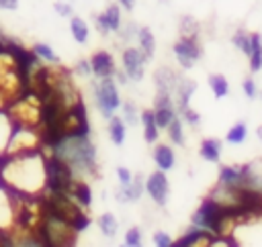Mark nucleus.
Here are the masks:
<instances>
[{
    "mask_svg": "<svg viewBox=\"0 0 262 247\" xmlns=\"http://www.w3.org/2000/svg\"><path fill=\"white\" fill-rule=\"evenodd\" d=\"M31 51L43 61V63H49V65H59V55L53 51V47L49 45V43H43V41H39V43H33V47H31Z\"/></svg>",
    "mask_w": 262,
    "mask_h": 247,
    "instance_id": "obj_28",
    "label": "nucleus"
},
{
    "mask_svg": "<svg viewBox=\"0 0 262 247\" xmlns=\"http://www.w3.org/2000/svg\"><path fill=\"white\" fill-rule=\"evenodd\" d=\"M196 92V82L190 80V78H182L180 84H178V90L174 94V100H176V108L178 110H184L190 106V100Z\"/></svg>",
    "mask_w": 262,
    "mask_h": 247,
    "instance_id": "obj_18",
    "label": "nucleus"
},
{
    "mask_svg": "<svg viewBox=\"0 0 262 247\" xmlns=\"http://www.w3.org/2000/svg\"><path fill=\"white\" fill-rule=\"evenodd\" d=\"M125 245L127 247H143V233L139 227H129L125 233Z\"/></svg>",
    "mask_w": 262,
    "mask_h": 247,
    "instance_id": "obj_37",
    "label": "nucleus"
},
{
    "mask_svg": "<svg viewBox=\"0 0 262 247\" xmlns=\"http://www.w3.org/2000/svg\"><path fill=\"white\" fill-rule=\"evenodd\" d=\"M119 247H127V245H125V243H123V245H119Z\"/></svg>",
    "mask_w": 262,
    "mask_h": 247,
    "instance_id": "obj_49",
    "label": "nucleus"
},
{
    "mask_svg": "<svg viewBox=\"0 0 262 247\" xmlns=\"http://www.w3.org/2000/svg\"><path fill=\"white\" fill-rule=\"evenodd\" d=\"M96 225H98V231L108 239H113L117 235V231H119V220H117V216L113 212H102L96 218Z\"/></svg>",
    "mask_w": 262,
    "mask_h": 247,
    "instance_id": "obj_29",
    "label": "nucleus"
},
{
    "mask_svg": "<svg viewBox=\"0 0 262 247\" xmlns=\"http://www.w3.org/2000/svg\"><path fill=\"white\" fill-rule=\"evenodd\" d=\"M123 8L117 4V2H113V4H108L102 12H100V16L104 18V22H106V27H108V31L111 33H119L121 31V18H123V12H121Z\"/></svg>",
    "mask_w": 262,
    "mask_h": 247,
    "instance_id": "obj_24",
    "label": "nucleus"
},
{
    "mask_svg": "<svg viewBox=\"0 0 262 247\" xmlns=\"http://www.w3.org/2000/svg\"><path fill=\"white\" fill-rule=\"evenodd\" d=\"M182 78H184V76H182L180 71H176L174 67H170V65H160V67L154 71V86H156V92H164V94L174 96Z\"/></svg>",
    "mask_w": 262,
    "mask_h": 247,
    "instance_id": "obj_13",
    "label": "nucleus"
},
{
    "mask_svg": "<svg viewBox=\"0 0 262 247\" xmlns=\"http://www.w3.org/2000/svg\"><path fill=\"white\" fill-rule=\"evenodd\" d=\"M121 63H123V71L127 73V78L131 82H141L145 78V67L149 63V59L139 51V47H125L121 51Z\"/></svg>",
    "mask_w": 262,
    "mask_h": 247,
    "instance_id": "obj_8",
    "label": "nucleus"
},
{
    "mask_svg": "<svg viewBox=\"0 0 262 247\" xmlns=\"http://www.w3.org/2000/svg\"><path fill=\"white\" fill-rule=\"evenodd\" d=\"M106 133H108V139L113 141L115 147H121L127 139V122L121 118V116H113L108 118V125H106Z\"/></svg>",
    "mask_w": 262,
    "mask_h": 247,
    "instance_id": "obj_21",
    "label": "nucleus"
},
{
    "mask_svg": "<svg viewBox=\"0 0 262 247\" xmlns=\"http://www.w3.org/2000/svg\"><path fill=\"white\" fill-rule=\"evenodd\" d=\"M16 227V194L0 184V231L12 233Z\"/></svg>",
    "mask_w": 262,
    "mask_h": 247,
    "instance_id": "obj_11",
    "label": "nucleus"
},
{
    "mask_svg": "<svg viewBox=\"0 0 262 247\" xmlns=\"http://www.w3.org/2000/svg\"><path fill=\"white\" fill-rule=\"evenodd\" d=\"M229 241L235 247H262V212L244 216L235 225Z\"/></svg>",
    "mask_w": 262,
    "mask_h": 247,
    "instance_id": "obj_7",
    "label": "nucleus"
},
{
    "mask_svg": "<svg viewBox=\"0 0 262 247\" xmlns=\"http://www.w3.org/2000/svg\"><path fill=\"white\" fill-rule=\"evenodd\" d=\"M260 98H262V90H260Z\"/></svg>",
    "mask_w": 262,
    "mask_h": 247,
    "instance_id": "obj_50",
    "label": "nucleus"
},
{
    "mask_svg": "<svg viewBox=\"0 0 262 247\" xmlns=\"http://www.w3.org/2000/svg\"><path fill=\"white\" fill-rule=\"evenodd\" d=\"M151 159L160 171H170L176 165V153L174 147L168 143H156L151 149Z\"/></svg>",
    "mask_w": 262,
    "mask_h": 247,
    "instance_id": "obj_16",
    "label": "nucleus"
},
{
    "mask_svg": "<svg viewBox=\"0 0 262 247\" xmlns=\"http://www.w3.org/2000/svg\"><path fill=\"white\" fill-rule=\"evenodd\" d=\"M12 131H14V122H12L10 114L6 110H0V155H4V151L10 143Z\"/></svg>",
    "mask_w": 262,
    "mask_h": 247,
    "instance_id": "obj_26",
    "label": "nucleus"
},
{
    "mask_svg": "<svg viewBox=\"0 0 262 247\" xmlns=\"http://www.w3.org/2000/svg\"><path fill=\"white\" fill-rule=\"evenodd\" d=\"M143 194H145V178L141 174H135L129 186H119L115 190V200L121 204H129V202H137Z\"/></svg>",
    "mask_w": 262,
    "mask_h": 247,
    "instance_id": "obj_15",
    "label": "nucleus"
},
{
    "mask_svg": "<svg viewBox=\"0 0 262 247\" xmlns=\"http://www.w3.org/2000/svg\"><path fill=\"white\" fill-rule=\"evenodd\" d=\"M45 153L66 161L72 167V171L82 180L98 171V153L90 135L63 137L57 143H53L49 149H45Z\"/></svg>",
    "mask_w": 262,
    "mask_h": 247,
    "instance_id": "obj_2",
    "label": "nucleus"
},
{
    "mask_svg": "<svg viewBox=\"0 0 262 247\" xmlns=\"http://www.w3.org/2000/svg\"><path fill=\"white\" fill-rule=\"evenodd\" d=\"M166 133H168V139H170V143H172V145H176V147H184V145H186L184 122H182V118H180V116H176V118L170 122V127L166 129Z\"/></svg>",
    "mask_w": 262,
    "mask_h": 247,
    "instance_id": "obj_31",
    "label": "nucleus"
},
{
    "mask_svg": "<svg viewBox=\"0 0 262 247\" xmlns=\"http://www.w3.org/2000/svg\"><path fill=\"white\" fill-rule=\"evenodd\" d=\"M246 139H248V125L244 120L233 122L225 133V143L229 145H242Z\"/></svg>",
    "mask_w": 262,
    "mask_h": 247,
    "instance_id": "obj_32",
    "label": "nucleus"
},
{
    "mask_svg": "<svg viewBox=\"0 0 262 247\" xmlns=\"http://www.w3.org/2000/svg\"><path fill=\"white\" fill-rule=\"evenodd\" d=\"M151 241H154V247H172V243H174L166 231H156Z\"/></svg>",
    "mask_w": 262,
    "mask_h": 247,
    "instance_id": "obj_42",
    "label": "nucleus"
},
{
    "mask_svg": "<svg viewBox=\"0 0 262 247\" xmlns=\"http://www.w3.org/2000/svg\"><path fill=\"white\" fill-rule=\"evenodd\" d=\"M70 196H72L84 210H88V208L92 206V188H90V184H88L86 180H82V178L76 180V184H74Z\"/></svg>",
    "mask_w": 262,
    "mask_h": 247,
    "instance_id": "obj_22",
    "label": "nucleus"
},
{
    "mask_svg": "<svg viewBox=\"0 0 262 247\" xmlns=\"http://www.w3.org/2000/svg\"><path fill=\"white\" fill-rule=\"evenodd\" d=\"M0 184L20 196H41L47 186L45 151L27 155H0Z\"/></svg>",
    "mask_w": 262,
    "mask_h": 247,
    "instance_id": "obj_1",
    "label": "nucleus"
},
{
    "mask_svg": "<svg viewBox=\"0 0 262 247\" xmlns=\"http://www.w3.org/2000/svg\"><path fill=\"white\" fill-rule=\"evenodd\" d=\"M242 92H244V96H246L248 100L260 98V88H258V84H256L254 78H244V82H242Z\"/></svg>",
    "mask_w": 262,
    "mask_h": 247,
    "instance_id": "obj_39",
    "label": "nucleus"
},
{
    "mask_svg": "<svg viewBox=\"0 0 262 247\" xmlns=\"http://www.w3.org/2000/svg\"><path fill=\"white\" fill-rule=\"evenodd\" d=\"M117 4H119L123 10H133V8H135V0H117Z\"/></svg>",
    "mask_w": 262,
    "mask_h": 247,
    "instance_id": "obj_47",
    "label": "nucleus"
},
{
    "mask_svg": "<svg viewBox=\"0 0 262 247\" xmlns=\"http://www.w3.org/2000/svg\"><path fill=\"white\" fill-rule=\"evenodd\" d=\"M145 194L149 196V200L158 206H166L168 204V196H170V182L166 171H151L149 176H145Z\"/></svg>",
    "mask_w": 262,
    "mask_h": 247,
    "instance_id": "obj_10",
    "label": "nucleus"
},
{
    "mask_svg": "<svg viewBox=\"0 0 262 247\" xmlns=\"http://www.w3.org/2000/svg\"><path fill=\"white\" fill-rule=\"evenodd\" d=\"M211 247H235V245H233L229 239H217V241H215Z\"/></svg>",
    "mask_w": 262,
    "mask_h": 247,
    "instance_id": "obj_48",
    "label": "nucleus"
},
{
    "mask_svg": "<svg viewBox=\"0 0 262 247\" xmlns=\"http://www.w3.org/2000/svg\"><path fill=\"white\" fill-rule=\"evenodd\" d=\"M53 10H55L59 16H63V18H72V16H74V6H72L70 2H55V4H53Z\"/></svg>",
    "mask_w": 262,
    "mask_h": 247,
    "instance_id": "obj_43",
    "label": "nucleus"
},
{
    "mask_svg": "<svg viewBox=\"0 0 262 247\" xmlns=\"http://www.w3.org/2000/svg\"><path fill=\"white\" fill-rule=\"evenodd\" d=\"M45 167H47V186H45V190H49V192L70 194L74 184H76V180H80L72 171V167L66 161L57 159L55 155H47L45 153Z\"/></svg>",
    "mask_w": 262,
    "mask_h": 247,
    "instance_id": "obj_6",
    "label": "nucleus"
},
{
    "mask_svg": "<svg viewBox=\"0 0 262 247\" xmlns=\"http://www.w3.org/2000/svg\"><path fill=\"white\" fill-rule=\"evenodd\" d=\"M94 27H96V31L102 35V37H106V35H111V31H108V27H106V22H104V18L100 16V12L94 16Z\"/></svg>",
    "mask_w": 262,
    "mask_h": 247,
    "instance_id": "obj_44",
    "label": "nucleus"
},
{
    "mask_svg": "<svg viewBox=\"0 0 262 247\" xmlns=\"http://www.w3.org/2000/svg\"><path fill=\"white\" fill-rule=\"evenodd\" d=\"M178 116L182 118L184 125H188V127H192V129H199V125H201V114H199L192 106H188V108H184V110H178Z\"/></svg>",
    "mask_w": 262,
    "mask_h": 247,
    "instance_id": "obj_36",
    "label": "nucleus"
},
{
    "mask_svg": "<svg viewBox=\"0 0 262 247\" xmlns=\"http://www.w3.org/2000/svg\"><path fill=\"white\" fill-rule=\"evenodd\" d=\"M0 8L2 10H16L18 8V0H0Z\"/></svg>",
    "mask_w": 262,
    "mask_h": 247,
    "instance_id": "obj_45",
    "label": "nucleus"
},
{
    "mask_svg": "<svg viewBox=\"0 0 262 247\" xmlns=\"http://www.w3.org/2000/svg\"><path fill=\"white\" fill-rule=\"evenodd\" d=\"M41 208H43V212L53 214V216L70 223L78 233H82L90 225V216L86 214V210L70 194L45 190L41 194Z\"/></svg>",
    "mask_w": 262,
    "mask_h": 247,
    "instance_id": "obj_3",
    "label": "nucleus"
},
{
    "mask_svg": "<svg viewBox=\"0 0 262 247\" xmlns=\"http://www.w3.org/2000/svg\"><path fill=\"white\" fill-rule=\"evenodd\" d=\"M231 45L248 57L250 51H252V33L246 31V29H235L233 35H231Z\"/></svg>",
    "mask_w": 262,
    "mask_h": 247,
    "instance_id": "obj_30",
    "label": "nucleus"
},
{
    "mask_svg": "<svg viewBox=\"0 0 262 247\" xmlns=\"http://www.w3.org/2000/svg\"><path fill=\"white\" fill-rule=\"evenodd\" d=\"M172 51H174V57L178 61V65L182 69H190L196 65V61L203 57V47L199 43V39H186V37H180L174 45H172Z\"/></svg>",
    "mask_w": 262,
    "mask_h": 247,
    "instance_id": "obj_9",
    "label": "nucleus"
},
{
    "mask_svg": "<svg viewBox=\"0 0 262 247\" xmlns=\"http://www.w3.org/2000/svg\"><path fill=\"white\" fill-rule=\"evenodd\" d=\"M90 65H92V73H94V80H102V78H115L119 67H117V61L113 57L111 51L106 49H98L90 55Z\"/></svg>",
    "mask_w": 262,
    "mask_h": 247,
    "instance_id": "obj_12",
    "label": "nucleus"
},
{
    "mask_svg": "<svg viewBox=\"0 0 262 247\" xmlns=\"http://www.w3.org/2000/svg\"><path fill=\"white\" fill-rule=\"evenodd\" d=\"M207 82H209V88H211V92H213V96L217 100H221V98H225L229 94V82H227V78L223 73H211Z\"/></svg>",
    "mask_w": 262,
    "mask_h": 247,
    "instance_id": "obj_33",
    "label": "nucleus"
},
{
    "mask_svg": "<svg viewBox=\"0 0 262 247\" xmlns=\"http://www.w3.org/2000/svg\"><path fill=\"white\" fill-rule=\"evenodd\" d=\"M33 233L43 243V247H76L78 241V231L70 223L43 212V208H41V218Z\"/></svg>",
    "mask_w": 262,
    "mask_h": 247,
    "instance_id": "obj_4",
    "label": "nucleus"
},
{
    "mask_svg": "<svg viewBox=\"0 0 262 247\" xmlns=\"http://www.w3.org/2000/svg\"><path fill=\"white\" fill-rule=\"evenodd\" d=\"M115 174H117V182H119V186H129V184L133 182V176H135V174H131V169L125 167V165H119V167L115 169Z\"/></svg>",
    "mask_w": 262,
    "mask_h": 247,
    "instance_id": "obj_41",
    "label": "nucleus"
},
{
    "mask_svg": "<svg viewBox=\"0 0 262 247\" xmlns=\"http://www.w3.org/2000/svg\"><path fill=\"white\" fill-rule=\"evenodd\" d=\"M178 31H180V37L199 39V35H201V22H199L192 14H184V16H180Z\"/></svg>",
    "mask_w": 262,
    "mask_h": 247,
    "instance_id": "obj_27",
    "label": "nucleus"
},
{
    "mask_svg": "<svg viewBox=\"0 0 262 247\" xmlns=\"http://www.w3.org/2000/svg\"><path fill=\"white\" fill-rule=\"evenodd\" d=\"M16 247H43V243L37 239L35 233H16Z\"/></svg>",
    "mask_w": 262,
    "mask_h": 247,
    "instance_id": "obj_38",
    "label": "nucleus"
},
{
    "mask_svg": "<svg viewBox=\"0 0 262 247\" xmlns=\"http://www.w3.org/2000/svg\"><path fill=\"white\" fill-rule=\"evenodd\" d=\"M70 35H72V39L76 41V43H80V45H84L86 41H88V37H90V27H88V22L82 18V16H72L70 18Z\"/></svg>",
    "mask_w": 262,
    "mask_h": 247,
    "instance_id": "obj_25",
    "label": "nucleus"
},
{
    "mask_svg": "<svg viewBox=\"0 0 262 247\" xmlns=\"http://www.w3.org/2000/svg\"><path fill=\"white\" fill-rule=\"evenodd\" d=\"M221 153H223V141L217 137H205L199 145L201 159H205L209 163H217L221 159Z\"/></svg>",
    "mask_w": 262,
    "mask_h": 247,
    "instance_id": "obj_17",
    "label": "nucleus"
},
{
    "mask_svg": "<svg viewBox=\"0 0 262 247\" xmlns=\"http://www.w3.org/2000/svg\"><path fill=\"white\" fill-rule=\"evenodd\" d=\"M215 241H217V237L211 235L209 231L188 227V231L180 239H176L172 243V247H211Z\"/></svg>",
    "mask_w": 262,
    "mask_h": 247,
    "instance_id": "obj_14",
    "label": "nucleus"
},
{
    "mask_svg": "<svg viewBox=\"0 0 262 247\" xmlns=\"http://www.w3.org/2000/svg\"><path fill=\"white\" fill-rule=\"evenodd\" d=\"M115 80H117V84H121V86H127V84L131 82V80L127 78V73H125L123 69H119V71H117V76H115Z\"/></svg>",
    "mask_w": 262,
    "mask_h": 247,
    "instance_id": "obj_46",
    "label": "nucleus"
},
{
    "mask_svg": "<svg viewBox=\"0 0 262 247\" xmlns=\"http://www.w3.org/2000/svg\"><path fill=\"white\" fill-rule=\"evenodd\" d=\"M92 100L100 116L106 120L117 114L121 108V94H119V84L115 78H102V80H92Z\"/></svg>",
    "mask_w": 262,
    "mask_h": 247,
    "instance_id": "obj_5",
    "label": "nucleus"
},
{
    "mask_svg": "<svg viewBox=\"0 0 262 247\" xmlns=\"http://www.w3.org/2000/svg\"><path fill=\"white\" fill-rule=\"evenodd\" d=\"M141 125H143V139L149 145H156L160 139V129L156 125V116L151 108H143L141 110Z\"/></svg>",
    "mask_w": 262,
    "mask_h": 247,
    "instance_id": "obj_20",
    "label": "nucleus"
},
{
    "mask_svg": "<svg viewBox=\"0 0 262 247\" xmlns=\"http://www.w3.org/2000/svg\"><path fill=\"white\" fill-rule=\"evenodd\" d=\"M72 73L74 76H78V78H94V73H92V65H90V57H82V59H78L76 61V65H74V69H72Z\"/></svg>",
    "mask_w": 262,
    "mask_h": 247,
    "instance_id": "obj_35",
    "label": "nucleus"
},
{
    "mask_svg": "<svg viewBox=\"0 0 262 247\" xmlns=\"http://www.w3.org/2000/svg\"><path fill=\"white\" fill-rule=\"evenodd\" d=\"M135 43H137L139 51L151 61L154 55H156V37H154V33H151L149 27H139L137 37H135Z\"/></svg>",
    "mask_w": 262,
    "mask_h": 247,
    "instance_id": "obj_19",
    "label": "nucleus"
},
{
    "mask_svg": "<svg viewBox=\"0 0 262 247\" xmlns=\"http://www.w3.org/2000/svg\"><path fill=\"white\" fill-rule=\"evenodd\" d=\"M137 31H139V27H137L133 20H129V22H125V24H123V29H121L117 35L127 43V41H131V39H135V37H137Z\"/></svg>",
    "mask_w": 262,
    "mask_h": 247,
    "instance_id": "obj_40",
    "label": "nucleus"
},
{
    "mask_svg": "<svg viewBox=\"0 0 262 247\" xmlns=\"http://www.w3.org/2000/svg\"><path fill=\"white\" fill-rule=\"evenodd\" d=\"M121 106H123V116H121V118L127 122V127H129V125L133 127V125H137V122L141 120V110L137 108V104H135L133 100H125Z\"/></svg>",
    "mask_w": 262,
    "mask_h": 247,
    "instance_id": "obj_34",
    "label": "nucleus"
},
{
    "mask_svg": "<svg viewBox=\"0 0 262 247\" xmlns=\"http://www.w3.org/2000/svg\"><path fill=\"white\" fill-rule=\"evenodd\" d=\"M248 67L252 73L262 71V35L252 33V51L248 55Z\"/></svg>",
    "mask_w": 262,
    "mask_h": 247,
    "instance_id": "obj_23",
    "label": "nucleus"
}]
</instances>
